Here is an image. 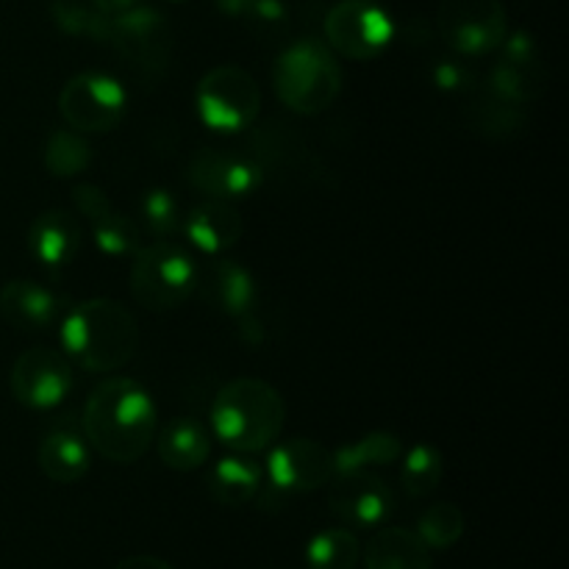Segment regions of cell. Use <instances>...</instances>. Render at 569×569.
<instances>
[{
    "label": "cell",
    "instance_id": "cell-23",
    "mask_svg": "<svg viewBox=\"0 0 569 569\" xmlns=\"http://www.w3.org/2000/svg\"><path fill=\"white\" fill-rule=\"evenodd\" d=\"M203 295L209 303H214L217 309L226 311V315H244L250 311V306L256 303V281L242 264L237 261H214V264L206 270L203 281Z\"/></svg>",
    "mask_w": 569,
    "mask_h": 569
},
{
    "label": "cell",
    "instance_id": "cell-29",
    "mask_svg": "<svg viewBox=\"0 0 569 569\" xmlns=\"http://www.w3.org/2000/svg\"><path fill=\"white\" fill-rule=\"evenodd\" d=\"M415 533L428 550H448L465 537V515H461L459 506L437 503L422 511Z\"/></svg>",
    "mask_w": 569,
    "mask_h": 569
},
{
    "label": "cell",
    "instance_id": "cell-12",
    "mask_svg": "<svg viewBox=\"0 0 569 569\" xmlns=\"http://www.w3.org/2000/svg\"><path fill=\"white\" fill-rule=\"evenodd\" d=\"M328 489V509L353 528L381 526L395 509V495L387 481L370 470L333 472Z\"/></svg>",
    "mask_w": 569,
    "mask_h": 569
},
{
    "label": "cell",
    "instance_id": "cell-25",
    "mask_svg": "<svg viewBox=\"0 0 569 569\" xmlns=\"http://www.w3.org/2000/svg\"><path fill=\"white\" fill-rule=\"evenodd\" d=\"M403 453V445L395 433H367L356 439L353 445H345L333 453V472H353V470H372V467L392 465Z\"/></svg>",
    "mask_w": 569,
    "mask_h": 569
},
{
    "label": "cell",
    "instance_id": "cell-13",
    "mask_svg": "<svg viewBox=\"0 0 569 569\" xmlns=\"http://www.w3.org/2000/svg\"><path fill=\"white\" fill-rule=\"evenodd\" d=\"M189 181L206 198L237 200L259 187L261 170L253 156L228 148H200L189 161Z\"/></svg>",
    "mask_w": 569,
    "mask_h": 569
},
{
    "label": "cell",
    "instance_id": "cell-19",
    "mask_svg": "<svg viewBox=\"0 0 569 569\" xmlns=\"http://www.w3.org/2000/svg\"><path fill=\"white\" fill-rule=\"evenodd\" d=\"M187 237L206 253H222L242 239V217L228 200L206 198L187 214Z\"/></svg>",
    "mask_w": 569,
    "mask_h": 569
},
{
    "label": "cell",
    "instance_id": "cell-3",
    "mask_svg": "<svg viewBox=\"0 0 569 569\" xmlns=\"http://www.w3.org/2000/svg\"><path fill=\"white\" fill-rule=\"evenodd\" d=\"M287 406L261 378H237L217 392L211 406V426L217 439L237 453H259L270 448L283 431Z\"/></svg>",
    "mask_w": 569,
    "mask_h": 569
},
{
    "label": "cell",
    "instance_id": "cell-8",
    "mask_svg": "<svg viewBox=\"0 0 569 569\" xmlns=\"http://www.w3.org/2000/svg\"><path fill=\"white\" fill-rule=\"evenodd\" d=\"M128 94L117 78L106 72L72 76L59 92V111L78 133L111 131L126 117Z\"/></svg>",
    "mask_w": 569,
    "mask_h": 569
},
{
    "label": "cell",
    "instance_id": "cell-14",
    "mask_svg": "<svg viewBox=\"0 0 569 569\" xmlns=\"http://www.w3.org/2000/svg\"><path fill=\"white\" fill-rule=\"evenodd\" d=\"M267 472L278 492H315L333 478V453L317 439H289L272 450Z\"/></svg>",
    "mask_w": 569,
    "mask_h": 569
},
{
    "label": "cell",
    "instance_id": "cell-33",
    "mask_svg": "<svg viewBox=\"0 0 569 569\" xmlns=\"http://www.w3.org/2000/svg\"><path fill=\"white\" fill-rule=\"evenodd\" d=\"M114 569H176V567L167 565V561L159 559V556H128V559L117 561Z\"/></svg>",
    "mask_w": 569,
    "mask_h": 569
},
{
    "label": "cell",
    "instance_id": "cell-11",
    "mask_svg": "<svg viewBox=\"0 0 569 569\" xmlns=\"http://www.w3.org/2000/svg\"><path fill=\"white\" fill-rule=\"evenodd\" d=\"M106 42L114 44L133 67L144 72L164 70L172 37L164 17L153 9H126L109 20Z\"/></svg>",
    "mask_w": 569,
    "mask_h": 569
},
{
    "label": "cell",
    "instance_id": "cell-34",
    "mask_svg": "<svg viewBox=\"0 0 569 569\" xmlns=\"http://www.w3.org/2000/svg\"><path fill=\"white\" fill-rule=\"evenodd\" d=\"M133 3H137V0H92L94 9H100L103 14H109V17H114V14H120V11L131 9Z\"/></svg>",
    "mask_w": 569,
    "mask_h": 569
},
{
    "label": "cell",
    "instance_id": "cell-10",
    "mask_svg": "<svg viewBox=\"0 0 569 569\" xmlns=\"http://www.w3.org/2000/svg\"><path fill=\"white\" fill-rule=\"evenodd\" d=\"M11 395L26 409H53L70 395L72 367L64 353L50 348H28L11 365Z\"/></svg>",
    "mask_w": 569,
    "mask_h": 569
},
{
    "label": "cell",
    "instance_id": "cell-32",
    "mask_svg": "<svg viewBox=\"0 0 569 569\" xmlns=\"http://www.w3.org/2000/svg\"><path fill=\"white\" fill-rule=\"evenodd\" d=\"M142 214H144V222L150 226V231L159 233V237L176 231L178 226L176 200H172V194L164 192V189H150V192H144Z\"/></svg>",
    "mask_w": 569,
    "mask_h": 569
},
{
    "label": "cell",
    "instance_id": "cell-6",
    "mask_svg": "<svg viewBox=\"0 0 569 569\" xmlns=\"http://www.w3.org/2000/svg\"><path fill=\"white\" fill-rule=\"evenodd\" d=\"M194 98L206 126L222 133H237L253 126L259 117L261 89L242 67L220 64L200 78Z\"/></svg>",
    "mask_w": 569,
    "mask_h": 569
},
{
    "label": "cell",
    "instance_id": "cell-4",
    "mask_svg": "<svg viewBox=\"0 0 569 569\" xmlns=\"http://www.w3.org/2000/svg\"><path fill=\"white\" fill-rule=\"evenodd\" d=\"M276 92L289 111L303 117L331 109L342 92V67L317 39L292 42L276 61Z\"/></svg>",
    "mask_w": 569,
    "mask_h": 569
},
{
    "label": "cell",
    "instance_id": "cell-1",
    "mask_svg": "<svg viewBox=\"0 0 569 569\" xmlns=\"http://www.w3.org/2000/svg\"><path fill=\"white\" fill-rule=\"evenodd\" d=\"M83 433L94 453L114 465H133L156 439V406L148 389L131 378H106L89 395Z\"/></svg>",
    "mask_w": 569,
    "mask_h": 569
},
{
    "label": "cell",
    "instance_id": "cell-22",
    "mask_svg": "<svg viewBox=\"0 0 569 569\" xmlns=\"http://www.w3.org/2000/svg\"><path fill=\"white\" fill-rule=\"evenodd\" d=\"M211 439L200 422L178 417L159 433V456L170 470L192 472L209 461Z\"/></svg>",
    "mask_w": 569,
    "mask_h": 569
},
{
    "label": "cell",
    "instance_id": "cell-31",
    "mask_svg": "<svg viewBox=\"0 0 569 569\" xmlns=\"http://www.w3.org/2000/svg\"><path fill=\"white\" fill-rule=\"evenodd\" d=\"M220 6L261 33L281 31L287 26V9L278 0H220Z\"/></svg>",
    "mask_w": 569,
    "mask_h": 569
},
{
    "label": "cell",
    "instance_id": "cell-7",
    "mask_svg": "<svg viewBox=\"0 0 569 569\" xmlns=\"http://www.w3.org/2000/svg\"><path fill=\"white\" fill-rule=\"evenodd\" d=\"M437 28L461 56H487L500 50L509 33L500 0H442Z\"/></svg>",
    "mask_w": 569,
    "mask_h": 569
},
{
    "label": "cell",
    "instance_id": "cell-18",
    "mask_svg": "<svg viewBox=\"0 0 569 569\" xmlns=\"http://www.w3.org/2000/svg\"><path fill=\"white\" fill-rule=\"evenodd\" d=\"M28 244L44 267H67L81 253V222L67 211H44L31 222Z\"/></svg>",
    "mask_w": 569,
    "mask_h": 569
},
{
    "label": "cell",
    "instance_id": "cell-30",
    "mask_svg": "<svg viewBox=\"0 0 569 569\" xmlns=\"http://www.w3.org/2000/svg\"><path fill=\"white\" fill-rule=\"evenodd\" d=\"M53 17L56 22H59V28H64L67 33H76V37H109L111 17L103 14L100 9H94L92 3H81V0H56Z\"/></svg>",
    "mask_w": 569,
    "mask_h": 569
},
{
    "label": "cell",
    "instance_id": "cell-26",
    "mask_svg": "<svg viewBox=\"0 0 569 569\" xmlns=\"http://www.w3.org/2000/svg\"><path fill=\"white\" fill-rule=\"evenodd\" d=\"M361 559V545L348 528H328L315 533L306 545V567L309 569H356Z\"/></svg>",
    "mask_w": 569,
    "mask_h": 569
},
{
    "label": "cell",
    "instance_id": "cell-24",
    "mask_svg": "<svg viewBox=\"0 0 569 569\" xmlns=\"http://www.w3.org/2000/svg\"><path fill=\"white\" fill-rule=\"evenodd\" d=\"M261 489V467L244 456H228L214 465L209 476V492L222 506H248Z\"/></svg>",
    "mask_w": 569,
    "mask_h": 569
},
{
    "label": "cell",
    "instance_id": "cell-5",
    "mask_svg": "<svg viewBox=\"0 0 569 569\" xmlns=\"http://www.w3.org/2000/svg\"><path fill=\"white\" fill-rule=\"evenodd\" d=\"M131 267V292L150 311H170L181 306L198 287L192 256L172 242L142 244Z\"/></svg>",
    "mask_w": 569,
    "mask_h": 569
},
{
    "label": "cell",
    "instance_id": "cell-20",
    "mask_svg": "<svg viewBox=\"0 0 569 569\" xmlns=\"http://www.w3.org/2000/svg\"><path fill=\"white\" fill-rule=\"evenodd\" d=\"M365 569H433L431 550L409 528H381L365 550Z\"/></svg>",
    "mask_w": 569,
    "mask_h": 569
},
{
    "label": "cell",
    "instance_id": "cell-21",
    "mask_svg": "<svg viewBox=\"0 0 569 569\" xmlns=\"http://www.w3.org/2000/svg\"><path fill=\"white\" fill-rule=\"evenodd\" d=\"M39 470L53 483H76L81 481L92 465L89 442L72 431H53L39 442L37 450Z\"/></svg>",
    "mask_w": 569,
    "mask_h": 569
},
{
    "label": "cell",
    "instance_id": "cell-17",
    "mask_svg": "<svg viewBox=\"0 0 569 569\" xmlns=\"http://www.w3.org/2000/svg\"><path fill=\"white\" fill-rule=\"evenodd\" d=\"M0 317L17 331H44L59 317V300L50 289L17 278L0 289Z\"/></svg>",
    "mask_w": 569,
    "mask_h": 569
},
{
    "label": "cell",
    "instance_id": "cell-16",
    "mask_svg": "<svg viewBox=\"0 0 569 569\" xmlns=\"http://www.w3.org/2000/svg\"><path fill=\"white\" fill-rule=\"evenodd\" d=\"M500 48L506 50L503 61H498V67L489 76L495 98L511 106L537 100L545 89V67L531 39L526 33H517L515 39H506Z\"/></svg>",
    "mask_w": 569,
    "mask_h": 569
},
{
    "label": "cell",
    "instance_id": "cell-28",
    "mask_svg": "<svg viewBox=\"0 0 569 569\" xmlns=\"http://www.w3.org/2000/svg\"><path fill=\"white\" fill-rule=\"evenodd\" d=\"M92 161V150H89L87 139L78 131H53L48 144H44V167L50 176L72 178L83 172Z\"/></svg>",
    "mask_w": 569,
    "mask_h": 569
},
{
    "label": "cell",
    "instance_id": "cell-27",
    "mask_svg": "<svg viewBox=\"0 0 569 569\" xmlns=\"http://www.w3.org/2000/svg\"><path fill=\"white\" fill-rule=\"evenodd\" d=\"M442 472V453L431 448V445H417L415 450L406 453L403 467H400V483H403V489L411 498H426V495H431L439 487Z\"/></svg>",
    "mask_w": 569,
    "mask_h": 569
},
{
    "label": "cell",
    "instance_id": "cell-2",
    "mask_svg": "<svg viewBox=\"0 0 569 569\" xmlns=\"http://www.w3.org/2000/svg\"><path fill=\"white\" fill-rule=\"evenodd\" d=\"M61 345L83 370L114 372L137 353L139 322L117 300H83L64 317Z\"/></svg>",
    "mask_w": 569,
    "mask_h": 569
},
{
    "label": "cell",
    "instance_id": "cell-9",
    "mask_svg": "<svg viewBox=\"0 0 569 569\" xmlns=\"http://www.w3.org/2000/svg\"><path fill=\"white\" fill-rule=\"evenodd\" d=\"M392 17L372 0H342L326 17V37L345 59H376L392 42Z\"/></svg>",
    "mask_w": 569,
    "mask_h": 569
},
{
    "label": "cell",
    "instance_id": "cell-15",
    "mask_svg": "<svg viewBox=\"0 0 569 569\" xmlns=\"http://www.w3.org/2000/svg\"><path fill=\"white\" fill-rule=\"evenodd\" d=\"M72 198H76V206L83 214V220L92 228L94 244L103 253L131 256L142 248V233H139L137 222L128 214H122L103 189L94 187V183H81V187H76Z\"/></svg>",
    "mask_w": 569,
    "mask_h": 569
}]
</instances>
